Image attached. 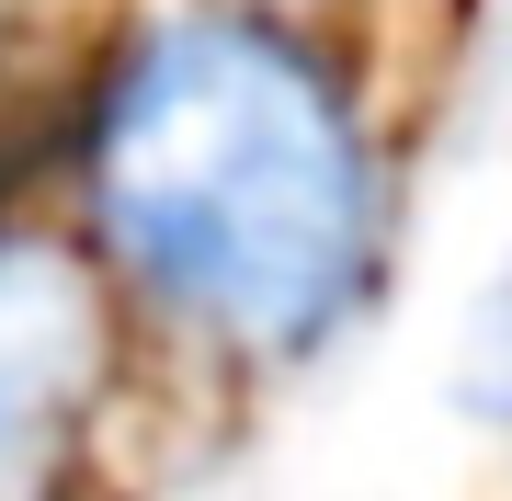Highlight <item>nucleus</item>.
I'll return each mask as SVG.
<instances>
[{
	"instance_id": "7ed1b4c3",
	"label": "nucleus",
	"mask_w": 512,
	"mask_h": 501,
	"mask_svg": "<svg viewBox=\"0 0 512 501\" xmlns=\"http://www.w3.org/2000/svg\"><path fill=\"white\" fill-rule=\"evenodd\" d=\"M456 410L512 445V251H501V274L478 285L467 331H456Z\"/></svg>"
},
{
	"instance_id": "f03ea898",
	"label": "nucleus",
	"mask_w": 512,
	"mask_h": 501,
	"mask_svg": "<svg viewBox=\"0 0 512 501\" xmlns=\"http://www.w3.org/2000/svg\"><path fill=\"white\" fill-rule=\"evenodd\" d=\"M103 388V274L46 228H0V501H35Z\"/></svg>"
},
{
	"instance_id": "f257e3e1",
	"label": "nucleus",
	"mask_w": 512,
	"mask_h": 501,
	"mask_svg": "<svg viewBox=\"0 0 512 501\" xmlns=\"http://www.w3.org/2000/svg\"><path fill=\"white\" fill-rule=\"evenodd\" d=\"M92 251L160 319L296 365L365 308L387 194L353 92L262 12H160L114 46L80 126Z\"/></svg>"
}]
</instances>
